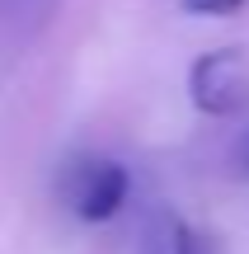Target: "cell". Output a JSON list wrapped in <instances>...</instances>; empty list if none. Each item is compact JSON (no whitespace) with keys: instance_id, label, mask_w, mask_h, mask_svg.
Here are the masks:
<instances>
[{"instance_id":"6da1fadb","label":"cell","mask_w":249,"mask_h":254,"mask_svg":"<svg viewBox=\"0 0 249 254\" xmlns=\"http://www.w3.org/2000/svg\"><path fill=\"white\" fill-rule=\"evenodd\" d=\"M56 193H61L71 217L99 226V221H113L122 212V202L132 193V174L118 160H108V155H80V160H71L61 170Z\"/></svg>"},{"instance_id":"7a4b0ae2","label":"cell","mask_w":249,"mask_h":254,"mask_svg":"<svg viewBox=\"0 0 249 254\" xmlns=\"http://www.w3.org/2000/svg\"><path fill=\"white\" fill-rule=\"evenodd\" d=\"M188 99L207 118H235L249 109V52L245 47H216L202 52L188 71Z\"/></svg>"},{"instance_id":"3957f363","label":"cell","mask_w":249,"mask_h":254,"mask_svg":"<svg viewBox=\"0 0 249 254\" xmlns=\"http://www.w3.org/2000/svg\"><path fill=\"white\" fill-rule=\"evenodd\" d=\"M137 254H207V250H202V236H198L179 212H155V217L141 226Z\"/></svg>"},{"instance_id":"277c9868","label":"cell","mask_w":249,"mask_h":254,"mask_svg":"<svg viewBox=\"0 0 249 254\" xmlns=\"http://www.w3.org/2000/svg\"><path fill=\"white\" fill-rule=\"evenodd\" d=\"M52 9V0H0V33H28Z\"/></svg>"},{"instance_id":"5b68a950","label":"cell","mask_w":249,"mask_h":254,"mask_svg":"<svg viewBox=\"0 0 249 254\" xmlns=\"http://www.w3.org/2000/svg\"><path fill=\"white\" fill-rule=\"evenodd\" d=\"M179 5H184L188 14H235L249 0H179Z\"/></svg>"},{"instance_id":"8992f818","label":"cell","mask_w":249,"mask_h":254,"mask_svg":"<svg viewBox=\"0 0 249 254\" xmlns=\"http://www.w3.org/2000/svg\"><path fill=\"white\" fill-rule=\"evenodd\" d=\"M231 174L235 179H249V127L235 136V146H231Z\"/></svg>"}]
</instances>
